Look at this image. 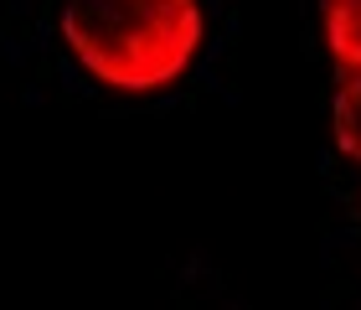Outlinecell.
Here are the masks:
<instances>
[{
	"instance_id": "1",
	"label": "cell",
	"mask_w": 361,
	"mask_h": 310,
	"mask_svg": "<svg viewBox=\"0 0 361 310\" xmlns=\"http://www.w3.org/2000/svg\"><path fill=\"white\" fill-rule=\"evenodd\" d=\"M57 37L104 88L160 93L207 47L202 0H62Z\"/></svg>"
},
{
	"instance_id": "2",
	"label": "cell",
	"mask_w": 361,
	"mask_h": 310,
	"mask_svg": "<svg viewBox=\"0 0 361 310\" xmlns=\"http://www.w3.org/2000/svg\"><path fill=\"white\" fill-rule=\"evenodd\" d=\"M325 47L341 78H361V0H320Z\"/></svg>"
},
{
	"instance_id": "3",
	"label": "cell",
	"mask_w": 361,
	"mask_h": 310,
	"mask_svg": "<svg viewBox=\"0 0 361 310\" xmlns=\"http://www.w3.org/2000/svg\"><path fill=\"white\" fill-rule=\"evenodd\" d=\"M331 135L336 150L361 166V78H336V99H331Z\"/></svg>"
}]
</instances>
